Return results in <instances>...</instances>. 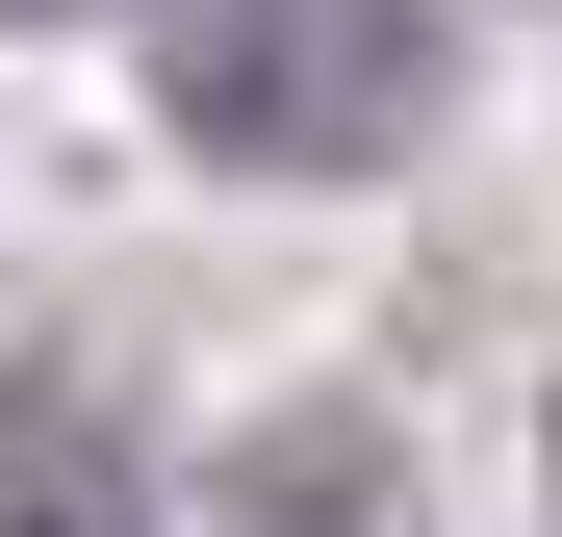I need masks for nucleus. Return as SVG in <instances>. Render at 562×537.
<instances>
[{
  "mask_svg": "<svg viewBox=\"0 0 562 537\" xmlns=\"http://www.w3.org/2000/svg\"><path fill=\"white\" fill-rule=\"evenodd\" d=\"M435 103V0H179V128L256 179H358Z\"/></svg>",
  "mask_w": 562,
  "mask_h": 537,
  "instance_id": "nucleus-1",
  "label": "nucleus"
},
{
  "mask_svg": "<svg viewBox=\"0 0 562 537\" xmlns=\"http://www.w3.org/2000/svg\"><path fill=\"white\" fill-rule=\"evenodd\" d=\"M26 537H128V461H103V410H26Z\"/></svg>",
  "mask_w": 562,
  "mask_h": 537,
  "instance_id": "nucleus-2",
  "label": "nucleus"
}]
</instances>
